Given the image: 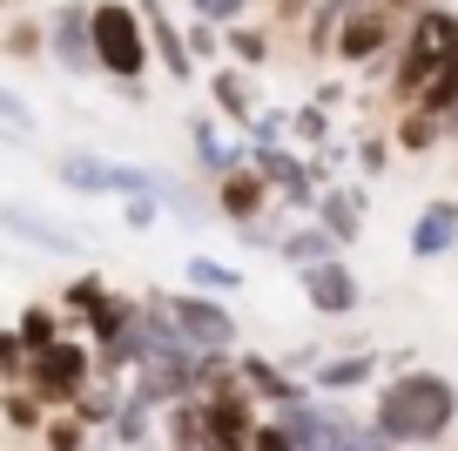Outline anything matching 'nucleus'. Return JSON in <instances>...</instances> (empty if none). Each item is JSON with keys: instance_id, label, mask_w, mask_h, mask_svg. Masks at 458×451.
<instances>
[{"instance_id": "nucleus-21", "label": "nucleus", "mask_w": 458, "mask_h": 451, "mask_svg": "<svg viewBox=\"0 0 458 451\" xmlns=\"http://www.w3.org/2000/svg\"><path fill=\"white\" fill-rule=\"evenodd\" d=\"M445 141V122L425 108H398V122H391V149H404V156H431Z\"/></svg>"}, {"instance_id": "nucleus-36", "label": "nucleus", "mask_w": 458, "mask_h": 451, "mask_svg": "<svg viewBox=\"0 0 458 451\" xmlns=\"http://www.w3.org/2000/svg\"><path fill=\"white\" fill-rule=\"evenodd\" d=\"M290 135H297V141H310V149H324V141H330V115L310 101V108H297V115H290Z\"/></svg>"}, {"instance_id": "nucleus-34", "label": "nucleus", "mask_w": 458, "mask_h": 451, "mask_svg": "<svg viewBox=\"0 0 458 451\" xmlns=\"http://www.w3.org/2000/svg\"><path fill=\"white\" fill-rule=\"evenodd\" d=\"M189 14H196L202 28H236V21L250 14V0H189Z\"/></svg>"}, {"instance_id": "nucleus-46", "label": "nucleus", "mask_w": 458, "mask_h": 451, "mask_svg": "<svg viewBox=\"0 0 458 451\" xmlns=\"http://www.w3.org/2000/svg\"><path fill=\"white\" fill-rule=\"evenodd\" d=\"M0 7H14V0H0Z\"/></svg>"}, {"instance_id": "nucleus-4", "label": "nucleus", "mask_w": 458, "mask_h": 451, "mask_svg": "<svg viewBox=\"0 0 458 451\" xmlns=\"http://www.w3.org/2000/svg\"><path fill=\"white\" fill-rule=\"evenodd\" d=\"M28 384L34 397H41L47 411H74V397L95 384V351H88V337H61V344H47V351H34L28 357Z\"/></svg>"}, {"instance_id": "nucleus-41", "label": "nucleus", "mask_w": 458, "mask_h": 451, "mask_svg": "<svg viewBox=\"0 0 458 451\" xmlns=\"http://www.w3.org/2000/svg\"><path fill=\"white\" fill-rule=\"evenodd\" d=\"M250 451H297V445H290V431H284L276 418H263V424H257V438H250Z\"/></svg>"}, {"instance_id": "nucleus-8", "label": "nucleus", "mask_w": 458, "mask_h": 451, "mask_svg": "<svg viewBox=\"0 0 458 451\" xmlns=\"http://www.w3.org/2000/svg\"><path fill=\"white\" fill-rule=\"evenodd\" d=\"M47 61H55L68 81L95 74V34H88V0H61L47 14Z\"/></svg>"}, {"instance_id": "nucleus-39", "label": "nucleus", "mask_w": 458, "mask_h": 451, "mask_svg": "<svg viewBox=\"0 0 458 451\" xmlns=\"http://www.w3.org/2000/svg\"><path fill=\"white\" fill-rule=\"evenodd\" d=\"M7 55H47V28H7Z\"/></svg>"}, {"instance_id": "nucleus-10", "label": "nucleus", "mask_w": 458, "mask_h": 451, "mask_svg": "<svg viewBox=\"0 0 458 451\" xmlns=\"http://www.w3.org/2000/svg\"><path fill=\"white\" fill-rule=\"evenodd\" d=\"M0 229L14 243H28V250H41V256H81V229H68V223H55L47 209H34V202H0Z\"/></svg>"}, {"instance_id": "nucleus-12", "label": "nucleus", "mask_w": 458, "mask_h": 451, "mask_svg": "<svg viewBox=\"0 0 458 451\" xmlns=\"http://www.w3.org/2000/svg\"><path fill=\"white\" fill-rule=\"evenodd\" d=\"M135 7H142V28H148V55H156V68L169 74L175 88L196 81V61H189V34L169 21V7H162V0H135Z\"/></svg>"}, {"instance_id": "nucleus-6", "label": "nucleus", "mask_w": 458, "mask_h": 451, "mask_svg": "<svg viewBox=\"0 0 458 451\" xmlns=\"http://www.w3.org/2000/svg\"><path fill=\"white\" fill-rule=\"evenodd\" d=\"M202 404V438H209V451H250V438H257V397L243 391V378L216 384V391L196 397Z\"/></svg>"}, {"instance_id": "nucleus-19", "label": "nucleus", "mask_w": 458, "mask_h": 451, "mask_svg": "<svg viewBox=\"0 0 458 451\" xmlns=\"http://www.w3.org/2000/svg\"><path fill=\"white\" fill-rule=\"evenodd\" d=\"M189 149H196V162L216 175V183H223L229 169H243V162H250V141H243V149H229L223 128H216L209 115H189Z\"/></svg>"}, {"instance_id": "nucleus-22", "label": "nucleus", "mask_w": 458, "mask_h": 451, "mask_svg": "<svg viewBox=\"0 0 458 451\" xmlns=\"http://www.w3.org/2000/svg\"><path fill=\"white\" fill-rule=\"evenodd\" d=\"M182 277H189V290L223 296V303H229V290H243V269H236V263H223V256H202V250L182 263Z\"/></svg>"}, {"instance_id": "nucleus-40", "label": "nucleus", "mask_w": 458, "mask_h": 451, "mask_svg": "<svg viewBox=\"0 0 458 451\" xmlns=\"http://www.w3.org/2000/svg\"><path fill=\"white\" fill-rule=\"evenodd\" d=\"M122 216H129V229H156L162 223V202L156 196H135V202H122Z\"/></svg>"}, {"instance_id": "nucleus-11", "label": "nucleus", "mask_w": 458, "mask_h": 451, "mask_svg": "<svg viewBox=\"0 0 458 451\" xmlns=\"http://www.w3.org/2000/svg\"><path fill=\"white\" fill-rule=\"evenodd\" d=\"M236 378H243V391L263 404V418H276V411H290L297 397H310L303 378H290L276 357H257V351H236Z\"/></svg>"}, {"instance_id": "nucleus-44", "label": "nucleus", "mask_w": 458, "mask_h": 451, "mask_svg": "<svg viewBox=\"0 0 458 451\" xmlns=\"http://www.w3.org/2000/svg\"><path fill=\"white\" fill-rule=\"evenodd\" d=\"M371 451H398V445H385V438H377V431H371Z\"/></svg>"}, {"instance_id": "nucleus-7", "label": "nucleus", "mask_w": 458, "mask_h": 451, "mask_svg": "<svg viewBox=\"0 0 458 451\" xmlns=\"http://www.w3.org/2000/svg\"><path fill=\"white\" fill-rule=\"evenodd\" d=\"M404 21L385 14L377 0H364V7H351V14L337 21V41H330V55L344 61V68H371V61H385L391 47H398Z\"/></svg>"}, {"instance_id": "nucleus-3", "label": "nucleus", "mask_w": 458, "mask_h": 451, "mask_svg": "<svg viewBox=\"0 0 458 451\" xmlns=\"http://www.w3.org/2000/svg\"><path fill=\"white\" fill-rule=\"evenodd\" d=\"M88 34H95V74H108L114 88H135L148 74V28H142V7L129 0H95L88 7Z\"/></svg>"}, {"instance_id": "nucleus-33", "label": "nucleus", "mask_w": 458, "mask_h": 451, "mask_svg": "<svg viewBox=\"0 0 458 451\" xmlns=\"http://www.w3.org/2000/svg\"><path fill=\"white\" fill-rule=\"evenodd\" d=\"M0 128H14V135H34V101L21 88L0 81Z\"/></svg>"}, {"instance_id": "nucleus-45", "label": "nucleus", "mask_w": 458, "mask_h": 451, "mask_svg": "<svg viewBox=\"0 0 458 451\" xmlns=\"http://www.w3.org/2000/svg\"><path fill=\"white\" fill-rule=\"evenodd\" d=\"M445 141H458V122H452V128H445Z\"/></svg>"}, {"instance_id": "nucleus-23", "label": "nucleus", "mask_w": 458, "mask_h": 451, "mask_svg": "<svg viewBox=\"0 0 458 451\" xmlns=\"http://www.w3.org/2000/svg\"><path fill=\"white\" fill-rule=\"evenodd\" d=\"M223 55H229V68L257 74L263 61H270V28H250V21H236V28H223Z\"/></svg>"}, {"instance_id": "nucleus-17", "label": "nucleus", "mask_w": 458, "mask_h": 451, "mask_svg": "<svg viewBox=\"0 0 458 451\" xmlns=\"http://www.w3.org/2000/svg\"><path fill=\"white\" fill-rule=\"evenodd\" d=\"M55 175L74 196H114V156H95V149H68L55 162Z\"/></svg>"}, {"instance_id": "nucleus-42", "label": "nucleus", "mask_w": 458, "mask_h": 451, "mask_svg": "<svg viewBox=\"0 0 458 451\" xmlns=\"http://www.w3.org/2000/svg\"><path fill=\"white\" fill-rule=\"evenodd\" d=\"M377 7H385V14H398V21H404V14H418V7H425V0H377Z\"/></svg>"}, {"instance_id": "nucleus-31", "label": "nucleus", "mask_w": 458, "mask_h": 451, "mask_svg": "<svg viewBox=\"0 0 458 451\" xmlns=\"http://www.w3.org/2000/svg\"><path fill=\"white\" fill-rule=\"evenodd\" d=\"M41 445H47V451H88V424L74 418V411H47Z\"/></svg>"}, {"instance_id": "nucleus-37", "label": "nucleus", "mask_w": 458, "mask_h": 451, "mask_svg": "<svg viewBox=\"0 0 458 451\" xmlns=\"http://www.w3.org/2000/svg\"><path fill=\"white\" fill-rule=\"evenodd\" d=\"M223 55V28H202V21H189V61H216Z\"/></svg>"}, {"instance_id": "nucleus-9", "label": "nucleus", "mask_w": 458, "mask_h": 451, "mask_svg": "<svg viewBox=\"0 0 458 451\" xmlns=\"http://www.w3.org/2000/svg\"><path fill=\"white\" fill-rule=\"evenodd\" d=\"M297 290H303V303H310L317 317H358V311H364V283H358V269L344 263V256L303 269Z\"/></svg>"}, {"instance_id": "nucleus-20", "label": "nucleus", "mask_w": 458, "mask_h": 451, "mask_svg": "<svg viewBox=\"0 0 458 451\" xmlns=\"http://www.w3.org/2000/svg\"><path fill=\"white\" fill-rule=\"evenodd\" d=\"M276 256H284V263H290V269H297V277H303V269L330 263V256H344V250H337V243H330V236H324V229H317V223H310V216H303L297 229H284V243H276Z\"/></svg>"}, {"instance_id": "nucleus-15", "label": "nucleus", "mask_w": 458, "mask_h": 451, "mask_svg": "<svg viewBox=\"0 0 458 451\" xmlns=\"http://www.w3.org/2000/svg\"><path fill=\"white\" fill-rule=\"evenodd\" d=\"M411 256L418 263H438V256H452L458 250V202L452 196H438V202H425V209L411 216Z\"/></svg>"}, {"instance_id": "nucleus-29", "label": "nucleus", "mask_w": 458, "mask_h": 451, "mask_svg": "<svg viewBox=\"0 0 458 451\" xmlns=\"http://www.w3.org/2000/svg\"><path fill=\"white\" fill-rule=\"evenodd\" d=\"M114 411H122V391H108V384H88V391L74 397V418H81V424H95V431H108V424H114Z\"/></svg>"}, {"instance_id": "nucleus-26", "label": "nucleus", "mask_w": 458, "mask_h": 451, "mask_svg": "<svg viewBox=\"0 0 458 451\" xmlns=\"http://www.w3.org/2000/svg\"><path fill=\"white\" fill-rule=\"evenodd\" d=\"M108 296H114V290L101 283V269H88V277H74L68 290H61V317H68V324H88V317H95Z\"/></svg>"}, {"instance_id": "nucleus-43", "label": "nucleus", "mask_w": 458, "mask_h": 451, "mask_svg": "<svg viewBox=\"0 0 458 451\" xmlns=\"http://www.w3.org/2000/svg\"><path fill=\"white\" fill-rule=\"evenodd\" d=\"M344 451H371V431H364V438H358V445H344Z\"/></svg>"}, {"instance_id": "nucleus-30", "label": "nucleus", "mask_w": 458, "mask_h": 451, "mask_svg": "<svg viewBox=\"0 0 458 451\" xmlns=\"http://www.w3.org/2000/svg\"><path fill=\"white\" fill-rule=\"evenodd\" d=\"M156 202H162V216H182V223H202V196L182 183V175H169V169H162V189H156Z\"/></svg>"}, {"instance_id": "nucleus-18", "label": "nucleus", "mask_w": 458, "mask_h": 451, "mask_svg": "<svg viewBox=\"0 0 458 451\" xmlns=\"http://www.w3.org/2000/svg\"><path fill=\"white\" fill-rule=\"evenodd\" d=\"M209 101H216L236 128H243V135L257 128V81H250L243 68H229V61H223V68L209 74Z\"/></svg>"}, {"instance_id": "nucleus-28", "label": "nucleus", "mask_w": 458, "mask_h": 451, "mask_svg": "<svg viewBox=\"0 0 458 451\" xmlns=\"http://www.w3.org/2000/svg\"><path fill=\"white\" fill-rule=\"evenodd\" d=\"M418 108H425V115H438V122H445V128H452V122H458V55H452V61H445V74H438V81H431V88H425V101H418Z\"/></svg>"}, {"instance_id": "nucleus-32", "label": "nucleus", "mask_w": 458, "mask_h": 451, "mask_svg": "<svg viewBox=\"0 0 458 451\" xmlns=\"http://www.w3.org/2000/svg\"><path fill=\"white\" fill-rule=\"evenodd\" d=\"M148 424H156V411H142V404H129V391H122V411H114V424H108V438H114V445H142V438H148Z\"/></svg>"}, {"instance_id": "nucleus-24", "label": "nucleus", "mask_w": 458, "mask_h": 451, "mask_svg": "<svg viewBox=\"0 0 458 451\" xmlns=\"http://www.w3.org/2000/svg\"><path fill=\"white\" fill-rule=\"evenodd\" d=\"M162 438H169V451H209V438H202V404H196V397H182V404L162 411Z\"/></svg>"}, {"instance_id": "nucleus-2", "label": "nucleus", "mask_w": 458, "mask_h": 451, "mask_svg": "<svg viewBox=\"0 0 458 451\" xmlns=\"http://www.w3.org/2000/svg\"><path fill=\"white\" fill-rule=\"evenodd\" d=\"M458 55V7L445 0H425L411 21H404L398 47H391V101L398 108H418L425 88L445 74V61Z\"/></svg>"}, {"instance_id": "nucleus-27", "label": "nucleus", "mask_w": 458, "mask_h": 451, "mask_svg": "<svg viewBox=\"0 0 458 451\" xmlns=\"http://www.w3.org/2000/svg\"><path fill=\"white\" fill-rule=\"evenodd\" d=\"M0 418L14 424V431H41V424H47V404L28 391V384H7V391H0Z\"/></svg>"}, {"instance_id": "nucleus-35", "label": "nucleus", "mask_w": 458, "mask_h": 451, "mask_svg": "<svg viewBox=\"0 0 458 451\" xmlns=\"http://www.w3.org/2000/svg\"><path fill=\"white\" fill-rule=\"evenodd\" d=\"M21 378H28V344H21L14 330H0V391L21 384Z\"/></svg>"}, {"instance_id": "nucleus-14", "label": "nucleus", "mask_w": 458, "mask_h": 451, "mask_svg": "<svg viewBox=\"0 0 458 451\" xmlns=\"http://www.w3.org/2000/svg\"><path fill=\"white\" fill-rule=\"evenodd\" d=\"M371 378H377V351L371 344H351V351L324 357L310 370V391L317 397H351V391H371Z\"/></svg>"}, {"instance_id": "nucleus-13", "label": "nucleus", "mask_w": 458, "mask_h": 451, "mask_svg": "<svg viewBox=\"0 0 458 451\" xmlns=\"http://www.w3.org/2000/svg\"><path fill=\"white\" fill-rule=\"evenodd\" d=\"M364 209H371V202H364V189H358V183H330L324 196H317L310 223L324 229V236L337 243V250H351V243L364 236Z\"/></svg>"}, {"instance_id": "nucleus-25", "label": "nucleus", "mask_w": 458, "mask_h": 451, "mask_svg": "<svg viewBox=\"0 0 458 451\" xmlns=\"http://www.w3.org/2000/svg\"><path fill=\"white\" fill-rule=\"evenodd\" d=\"M14 337L28 344V357H34V351H47V344L68 337V324H61V311H47V303H28V311L14 317Z\"/></svg>"}, {"instance_id": "nucleus-1", "label": "nucleus", "mask_w": 458, "mask_h": 451, "mask_svg": "<svg viewBox=\"0 0 458 451\" xmlns=\"http://www.w3.org/2000/svg\"><path fill=\"white\" fill-rule=\"evenodd\" d=\"M458 424V384L445 370H398L391 384H377L371 397V431L398 451H425V445H445Z\"/></svg>"}, {"instance_id": "nucleus-5", "label": "nucleus", "mask_w": 458, "mask_h": 451, "mask_svg": "<svg viewBox=\"0 0 458 451\" xmlns=\"http://www.w3.org/2000/svg\"><path fill=\"white\" fill-rule=\"evenodd\" d=\"M162 311L175 317V330L189 337L196 357H236V351H243V324H236V311H229L223 296L175 290V296H162Z\"/></svg>"}, {"instance_id": "nucleus-38", "label": "nucleus", "mask_w": 458, "mask_h": 451, "mask_svg": "<svg viewBox=\"0 0 458 451\" xmlns=\"http://www.w3.org/2000/svg\"><path fill=\"white\" fill-rule=\"evenodd\" d=\"M385 162H391V135H364L358 141V169L364 175H385Z\"/></svg>"}, {"instance_id": "nucleus-16", "label": "nucleus", "mask_w": 458, "mask_h": 451, "mask_svg": "<svg viewBox=\"0 0 458 451\" xmlns=\"http://www.w3.org/2000/svg\"><path fill=\"white\" fill-rule=\"evenodd\" d=\"M216 209H223L236 229L263 223V216H270V189H263V175L250 169V162H243V169H229L223 183H216Z\"/></svg>"}]
</instances>
